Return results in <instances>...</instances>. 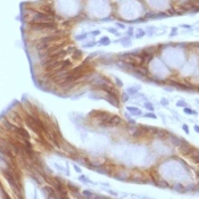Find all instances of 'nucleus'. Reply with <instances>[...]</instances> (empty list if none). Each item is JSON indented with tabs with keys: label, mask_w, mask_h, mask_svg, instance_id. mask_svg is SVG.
Instances as JSON below:
<instances>
[{
	"label": "nucleus",
	"mask_w": 199,
	"mask_h": 199,
	"mask_svg": "<svg viewBox=\"0 0 199 199\" xmlns=\"http://www.w3.org/2000/svg\"><path fill=\"white\" fill-rule=\"evenodd\" d=\"M2 174H4L5 179L7 180V182L9 183L10 188L13 189V191L18 195V197H22L21 192H22V187H21V181H19V176L16 174L15 172V167H8L2 170Z\"/></svg>",
	"instance_id": "nucleus-1"
},
{
	"label": "nucleus",
	"mask_w": 199,
	"mask_h": 199,
	"mask_svg": "<svg viewBox=\"0 0 199 199\" xmlns=\"http://www.w3.org/2000/svg\"><path fill=\"white\" fill-rule=\"evenodd\" d=\"M30 30L33 32H47V33H54L58 30V25L55 21L47 22H30Z\"/></svg>",
	"instance_id": "nucleus-2"
},
{
	"label": "nucleus",
	"mask_w": 199,
	"mask_h": 199,
	"mask_svg": "<svg viewBox=\"0 0 199 199\" xmlns=\"http://www.w3.org/2000/svg\"><path fill=\"white\" fill-rule=\"evenodd\" d=\"M106 93H107V96L105 97L106 100H107L110 105L114 106V107H117V108H118L119 107V98H118V94L116 93L115 89H112V90L107 91Z\"/></svg>",
	"instance_id": "nucleus-3"
},
{
	"label": "nucleus",
	"mask_w": 199,
	"mask_h": 199,
	"mask_svg": "<svg viewBox=\"0 0 199 199\" xmlns=\"http://www.w3.org/2000/svg\"><path fill=\"white\" fill-rule=\"evenodd\" d=\"M178 149H179V153H180V155L189 157V155L191 154L192 149H193V146H191V145H190V143H189L187 140L182 139V142L180 143V146L178 147Z\"/></svg>",
	"instance_id": "nucleus-4"
},
{
	"label": "nucleus",
	"mask_w": 199,
	"mask_h": 199,
	"mask_svg": "<svg viewBox=\"0 0 199 199\" xmlns=\"http://www.w3.org/2000/svg\"><path fill=\"white\" fill-rule=\"evenodd\" d=\"M133 72L136 73L138 75H140V76H142V77H147L149 75V72L147 70V67L142 66V65H136V66H134Z\"/></svg>",
	"instance_id": "nucleus-5"
},
{
	"label": "nucleus",
	"mask_w": 199,
	"mask_h": 199,
	"mask_svg": "<svg viewBox=\"0 0 199 199\" xmlns=\"http://www.w3.org/2000/svg\"><path fill=\"white\" fill-rule=\"evenodd\" d=\"M189 158H190V161H191L193 164H196V165L199 164V149L198 148L193 147L191 154L189 155Z\"/></svg>",
	"instance_id": "nucleus-6"
},
{
	"label": "nucleus",
	"mask_w": 199,
	"mask_h": 199,
	"mask_svg": "<svg viewBox=\"0 0 199 199\" xmlns=\"http://www.w3.org/2000/svg\"><path fill=\"white\" fill-rule=\"evenodd\" d=\"M43 191L47 192V197L48 198H58L59 196L57 195V190L54 187H45Z\"/></svg>",
	"instance_id": "nucleus-7"
},
{
	"label": "nucleus",
	"mask_w": 199,
	"mask_h": 199,
	"mask_svg": "<svg viewBox=\"0 0 199 199\" xmlns=\"http://www.w3.org/2000/svg\"><path fill=\"white\" fill-rule=\"evenodd\" d=\"M15 132L19 136V138H23V140H30V136H28L27 131L25 129H22V127H18L17 126L16 130H15Z\"/></svg>",
	"instance_id": "nucleus-8"
},
{
	"label": "nucleus",
	"mask_w": 199,
	"mask_h": 199,
	"mask_svg": "<svg viewBox=\"0 0 199 199\" xmlns=\"http://www.w3.org/2000/svg\"><path fill=\"white\" fill-rule=\"evenodd\" d=\"M66 185H67V188H68V189L71 190V191H72V193H73V195L75 193V197H82L81 195H77V193L80 192V189L77 188L76 185H73L72 183H71V182H68V183H67Z\"/></svg>",
	"instance_id": "nucleus-9"
},
{
	"label": "nucleus",
	"mask_w": 199,
	"mask_h": 199,
	"mask_svg": "<svg viewBox=\"0 0 199 199\" xmlns=\"http://www.w3.org/2000/svg\"><path fill=\"white\" fill-rule=\"evenodd\" d=\"M157 47L156 45H151V47H147L146 49H143V51L147 54V55H149V56H154L156 51H157Z\"/></svg>",
	"instance_id": "nucleus-10"
},
{
	"label": "nucleus",
	"mask_w": 199,
	"mask_h": 199,
	"mask_svg": "<svg viewBox=\"0 0 199 199\" xmlns=\"http://www.w3.org/2000/svg\"><path fill=\"white\" fill-rule=\"evenodd\" d=\"M170 139H171V142L174 145V147H179L180 146V143L182 142V138H179V136H172L171 133H170Z\"/></svg>",
	"instance_id": "nucleus-11"
},
{
	"label": "nucleus",
	"mask_w": 199,
	"mask_h": 199,
	"mask_svg": "<svg viewBox=\"0 0 199 199\" xmlns=\"http://www.w3.org/2000/svg\"><path fill=\"white\" fill-rule=\"evenodd\" d=\"M174 191L179 192V193H183V189H184V185L182 184V183H174V184L171 187Z\"/></svg>",
	"instance_id": "nucleus-12"
},
{
	"label": "nucleus",
	"mask_w": 199,
	"mask_h": 199,
	"mask_svg": "<svg viewBox=\"0 0 199 199\" xmlns=\"http://www.w3.org/2000/svg\"><path fill=\"white\" fill-rule=\"evenodd\" d=\"M127 110H130L133 115H138V116L142 115V112L139 108H136V107H127Z\"/></svg>",
	"instance_id": "nucleus-13"
},
{
	"label": "nucleus",
	"mask_w": 199,
	"mask_h": 199,
	"mask_svg": "<svg viewBox=\"0 0 199 199\" xmlns=\"http://www.w3.org/2000/svg\"><path fill=\"white\" fill-rule=\"evenodd\" d=\"M4 124H5V126H6L8 130H10V131H14V132H15V130H16V127H17L16 125L11 124L10 122H8L7 119H4Z\"/></svg>",
	"instance_id": "nucleus-14"
},
{
	"label": "nucleus",
	"mask_w": 199,
	"mask_h": 199,
	"mask_svg": "<svg viewBox=\"0 0 199 199\" xmlns=\"http://www.w3.org/2000/svg\"><path fill=\"white\" fill-rule=\"evenodd\" d=\"M81 56H82V51H81V50H79V49H76V50L72 54V57H73V59H75V60L80 59Z\"/></svg>",
	"instance_id": "nucleus-15"
},
{
	"label": "nucleus",
	"mask_w": 199,
	"mask_h": 199,
	"mask_svg": "<svg viewBox=\"0 0 199 199\" xmlns=\"http://www.w3.org/2000/svg\"><path fill=\"white\" fill-rule=\"evenodd\" d=\"M99 43L101 45H109L110 43V40H109L108 38H106V36H104V38H101L100 39V41H99Z\"/></svg>",
	"instance_id": "nucleus-16"
},
{
	"label": "nucleus",
	"mask_w": 199,
	"mask_h": 199,
	"mask_svg": "<svg viewBox=\"0 0 199 199\" xmlns=\"http://www.w3.org/2000/svg\"><path fill=\"white\" fill-rule=\"evenodd\" d=\"M183 112H184L185 114H188V115H197V112H195V110H192V109L188 108L187 106L183 108Z\"/></svg>",
	"instance_id": "nucleus-17"
},
{
	"label": "nucleus",
	"mask_w": 199,
	"mask_h": 199,
	"mask_svg": "<svg viewBox=\"0 0 199 199\" xmlns=\"http://www.w3.org/2000/svg\"><path fill=\"white\" fill-rule=\"evenodd\" d=\"M82 196H83V197H87V198H91V197H93V193H91L90 191L85 190V191L82 192Z\"/></svg>",
	"instance_id": "nucleus-18"
},
{
	"label": "nucleus",
	"mask_w": 199,
	"mask_h": 199,
	"mask_svg": "<svg viewBox=\"0 0 199 199\" xmlns=\"http://www.w3.org/2000/svg\"><path fill=\"white\" fill-rule=\"evenodd\" d=\"M145 107H146V108H148L149 110H150V112H153V110H154V107H153V105H151V104H149V102H146V104H145Z\"/></svg>",
	"instance_id": "nucleus-19"
},
{
	"label": "nucleus",
	"mask_w": 199,
	"mask_h": 199,
	"mask_svg": "<svg viewBox=\"0 0 199 199\" xmlns=\"http://www.w3.org/2000/svg\"><path fill=\"white\" fill-rule=\"evenodd\" d=\"M176 106H178V107H183V108H184L185 106H187V104H185L184 101H182V100H180V101H178V102H176Z\"/></svg>",
	"instance_id": "nucleus-20"
},
{
	"label": "nucleus",
	"mask_w": 199,
	"mask_h": 199,
	"mask_svg": "<svg viewBox=\"0 0 199 199\" xmlns=\"http://www.w3.org/2000/svg\"><path fill=\"white\" fill-rule=\"evenodd\" d=\"M129 93H125V92H124V93H123L122 94V99H123V101H124V102H125V101H127V99H129Z\"/></svg>",
	"instance_id": "nucleus-21"
},
{
	"label": "nucleus",
	"mask_w": 199,
	"mask_h": 199,
	"mask_svg": "<svg viewBox=\"0 0 199 199\" xmlns=\"http://www.w3.org/2000/svg\"><path fill=\"white\" fill-rule=\"evenodd\" d=\"M145 116L146 117H150V118H157V116L155 115V114H153V113H147Z\"/></svg>",
	"instance_id": "nucleus-22"
},
{
	"label": "nucleus",
	"mask_w": 199,
	"mask_h": 199,
	"mask_svg": "<svg viewBox=\"0 0 199 199\" xmlns=\"http://www.w3.org/2000/svg\"><path fill=\"white\" fill-rule=\"evenodd\" d=\"M143 35H145V31H142V30H139V34L136 33V38L140 39V38H142Z\"/></svg>",
	"instance_id": "nucleus-23"
},
{
	"label": "nucleus",
	"mask_w": 199,
	"mask_h": 199,
	"mask_svg": "<svg viewBox=\"0 0 199 199\" xmlns=\"http://www.w3.org/2000/svg\"><path fill=\"white\" fill-rule=\"evenodd\" d=\"M85 38H87V34H81V35H79V36H76L75 40H83V39H85Z\"/></svg>",
	"instance_id": "nucleus-24"
},
{
	"label": "nucleus",
	"mask_w": 199,
	"mask_h": 199,
	"mask_svg": "<svg viewBox=\"0 0 199 199\" xmlns=\"http://www.w3.org/2000/svg\"><path fill=\"white\" fill-rule=\"evenodd\" d=\"M161 104L163 106H167L168 105V101H167V99H165V98H163L162 99V101H161Z\"/></svg>",
	"instance_id": "nucleus-25"
},
{
	"label": "nucleus",
	"mask_w": 199,
	"mask_h": 199,
	"mask_svg": "<svg viewBox=\"0 0 199 199\" xmlns=\"http://www.w3.org/2000/svg\"><path fill=\"white\" fill-rule=\"evenodd\" d=\"M182 127H183V130H184L185 133H189V127H188V125H187V124H183V126H182Z\"/></svg>",
	"instance_id": "nucleus-26"
},
{
	"label": "nucleus",
	"mask_w": 199,
	"mask_h": 199,
	"mask_svg": "<svg viewBox=\"0 0 199 199\" xmlns=\"http://www.w3.org/2000/svg\"><path fill=\"white\" fill-rule=\"evenodd\" d=\"M94 45H96L94 42H90V43H88V45H84V47H85V48H90V47H93Z\"/></svg>",
	"instance_id": "nucleus-27"
},
{
	"label": "nucleus",
	"mask_w": 199,
	"mask_h": 199,
	"mask_svg": "<svg viewBox=\"0 0 199 199\" xmlns=\"http://www.w3.org/2000/svg\"><path fill=\"white\" fill-rule=\"evenodd\" d=\"M116 82H117V85H119V87H122L123 83H122V81L118 80V79H116Z\"/></svg>",
	"instance_id": "nucleus-28"
},
{
	"label": "nucleus",
	"mask_w": 199,
	"mask_h": 199,
	"mask_svg": "<svg viewBox=\"0 0 199 199\" xmlns=\"http://www.w3.org/2000/svg\"><path fill=\"white\" fill-rule=\"evenodd\" d=\"M175 33H176V27H173V30H172V33H171V36H173Z\"/></svg>",
	"instance_id": "nucleus-29"
},
{
	"label": "nucleus",
	"mask_w": 199,
	"mask_h": 199,
	"mask_svg": "<svg viewBox=\"0 0 199 199\" xmlns=\"http://www.w3.org/2000/svg\"><path fill=\"white\" fill-rule=\"evenodd\" d=\"M108 32H112V33H116V28H108Z\"/></svg>",
	"instance_id": "nucleus-30"
},
{
	"label": "nucleus",
	"mask_w": 199,
	"mask_h": 199,
	"mask_svg": "<svg viewBox=\"0 0 199 199\" xmlns=\"http://www.w3.org/2000/svg\"><path fill=\"white\" fill-rule=\"evenodd\" d=\"M117 26H118V27H121V28L125 27V26H124V24H119V23H117Z\"/></svg>",
	"instance_id": "nucleus-31"
},
{
	"label": "nucleus",
	"mask_w": 199,
	"mask_h": 199,
	"mask_svg": "<svg viewBox=\"0 0 199 199\" xmlns=\"http://www.w3.org/2000/svg\"><path fill=\"white\" fill-rule=\"evenodd\" d=\"M127 33H129V35H132V33H133L132 27H130V30H129V32H127Z\"/></svg>",
	"instance_id": "nucleus-32"
},
{
	"label": "nucleus",
	"mask_w": 199,
	"mask_h": 199,
	"mask_svg": "<svg viewBox=\"0 0 199 199\" xmlns=\"http://www.w3.org/2000/svg\"><path fill=\"white\" fill-rule=\"evenodd\" d=\"M195 131L199 133V126H198V125H195Z\"/></svg>",
	"instance_id": "nucleus-33"
},
{
	"label": "nucleus",
	"mask_w": 199,
	"mask_h": 199,
	"mask_svg": "<svg viewBox=\"0 0 199 199\" xmlns=\"http://www.w3.org/2000/svg\"><path fill=\"white\" fill-rule=\"evenodd\" d=\"M92 34H93V35H98V34H99V31H94V32H92Z\"/></svg>",
	"instance_id": "nucleus-34"
},
{
	"label": "nucleus",
	"mask_w": 199,
	"mask_h": 199,
	"mask_svg": "<svg viewBox=\"0 0 199 199\" xmlns=\"http://www.w3.org/2000/svg\"><path fill=\"white\" fill-rule=\"evenodd\" d=\"M182 26H183V27H187V28H190V27H191L190 25H182Z\"/></svg>",
	"instance_id": "nucleus-35"
},
{
	"label": "nucleus",
	"mask_w": 199,
	"mask_h": 199,
	"mask_svg": "<svg viewBox=\"0 0 199 199\" xmlns=\"http://www.w3.org/2000/svg\"><path fill=\"white\" fill-rule=\"evenodd\" d=\"M75 170H76V171L79 172V173H80V172H81V170H80V168H79V167H77V166H75Z\"/></svg>",
	"instance_id": "nucleus-36"
},
{
	"label": "nucleus",
	"mask_w": 199,
	"mask_h": 199,
	"mask_svg": "<svg viewBox=\"0 0 199 199\" xmlns=\"http://www.w3.org/2000/svg\"><path fill=\"white\" fill-rule=\"evenodd\" d=\"M198 167H199V164H198Z\"/></svg>",
	"instance_id": "nucleus-37"
}]
</instances>
